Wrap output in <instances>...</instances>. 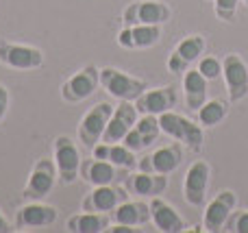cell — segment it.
Segmentation results:
<instances>
[{"label": "cell", "instance_id": "cell-1", "mask_svg": "<svg viewBox=\"0 0 248 233\" xmlns=\"http://www.w3.org/2000/svg\"><path fill=\"white\" fill-rule=\"evenodd\" d=\"M159 126L161 133L174 138L176 142L185 144V148L192 153H201L202 144H205V135H202V126L192 122L189 118L181 116L174 111H166L159 116Z\"/></svg>", "mask_w": 248, "mask_h": 233}, {"label": "cell", "instance_id": "cell-2", "mask_svg": "<svg viewBox=\"0 0 248 233\" xmlns=\"http://www.w3.org/2000/svg\"><path fill=\"white\" fill-rule=\"evenodd\" d=\"M100 87L109 96L118 100H135L140 94L148 90V83L144 78L131 77L118 68H100Z\"/></svg>", "mask_w": 248, "mask_h": 233}, {"label": "cell", "instance_id": "cell-3", "mask_svg": "<svg viewBox=\"0 0 248 233\" xmlns=\"http://www.w3.org/2000/svg\"><path fill=\"white\" fill-rule=\"evenodd\" d=\"M52 155H55V164H57V172H59V181L70 186L81 177V153L78 146L72 138L68 135H59L55 138L52 144Z\"/></svg>", "mask_w": 248, "mask_h": 233}, {"label": "cell", "instance_id": "cell-4", "mask_svg": "<svg viewBox=\"0 0 248 233\" xmlns=\"http://www.w3.org/2000/svg\"><path fill=\"white\" fill-rule=\"evenodd\" d=\"M57 179H59V172H57L55 159L39 157V159L35 161L33 170H31V177H29V181H26L24 190H22V196H24L26 201H44L52 192Z\"/></svg>", "mask_w": 248, "mask_h": 233}, {"label": "cell", "instance_id": "cell-5", "mask_svg": "<svg viewBox=\"0 0 248 233\" xmlns=\"http://www.w3.org/2000/svg\"><path fill=\"white\" fill-rule=\"evenodd\" d=\"M113 109L116 107H113L111 103H98L83 116L81 124H78V131H77L81 146L92 151V148L103 140L105 129H107L109 120H111V116H113Z\"/></svg>", "mask_w": 248, "mask_h": 233}, {"label": "cell", "instance_id": "cell-6", "mask_svg": "<svg viewBox=\"0 0 248 233\" xmlns=\"http://www.w3.org/2000/svg\"><path fill=\"white\" fill-rule=\"evenodd\" d=\"M172 11L166 2L161 0H137L131 2L122 11V24L133 26V24H166L170 20Z\"/></svg>", "mask_w": 248, "mask_h": 233}, {"label": "cell", "instance_id": "cell-7", "mask_svg": "<svg viewBox=\"0 0 248 233\" xmlns=\"http://www.w3.org/2000/svg\"><path fill=\"white\" fill-rule=\"evenodd\" d=\"M222 77L227 83L229 103H240L248 96V65L237 52L222 57Z\"/></svg>", "mask_w": 248, "mask_h": 233}, {"label": "cell", "instance_id": "cell-8", "mask_svg": "<svg viewBox=\"0 0 248 233\" xmlns=\"http://www.w3.org/2000/svg\"><path fill=\"white\" fill-rule=\"evenodd\" d=\"M100 85V68L96 65H85L77 74L63 81L61 85V98L65 103H83L87 100Z\"/></svg>", "mask_w": 248, "mask_h": 233}, {"label": "cell", "instance_id": "cell-9", "mask_svg": "<svg viewBox=\"0 0 248 233\" xmlns=\"http://www.w3.org/2000/svg\"><path fill=\"white\" fill-rule=\"evenodd\" d=\"M0 63L13 70H37L44 65V52L35 46L0 39Z\"/></svg>", "mask_w": 248, "mask_h": 233}, {"label": "cell", "instance_id": "cell-10", "mask_svg": "<svg viewBox=\"0 0 248 233\" xmlns=\"http://www.w3.org/2000/svg\"><path fill=\"white\" fill-rule=\"evenodd\" d=\"M183 161V144L172 142L168 146H159L153 153L144 155L137 161V168L144 172H155V174H172Z\"/></svg>", "mask_w": 248, "mask_h": 233}, {"label": "cell", "instance_id": "cell-11", "mask_svg": "<svg viewBox=\"0 0 248 233\" xmlns=\"http://www.w3.org/2000/svg\"><path fill=\"white\" fill-rule=\"evenodd\" d=\"M211 181V166L205 159H196L185 172L183 181V196L187 205L192 207H202L207 201V190Z\"/></svg>", "mask_w": 248, "mask_h": 233}, {"label": "cell", "instance_id": "cell-12", "mask_svg": "<svg viewBox=\"0 0 248 233\" xmlns=\"http://www.w3.org/2000/svg\"><path fill=\"white\" fill-rule=\"evenodd\" d=\"M237 207V194L231 190H222L214 196L209 205L205 209L202 216V229L209 233H218L227 227L229 216L233 214V209Z\"/></svg>", "mask_w": 248, "mask_h": 233}, {"label": "cell", "instance_id": "cell-13", "mask_svg": "<svg viewBox=\"0 0 248 233\" xmlns=\"http://www.w3.org/2000/svg\"><path fill=\"white\" fill-rule=\"evenodd\" d=\"M126 187H120L118 183L111 186H96L90 194L83 199V212H98V214H111L120 203L128 201Z\"/></svg>", "mask_w": 248, "mask_h": 233}, {"label": "cell", "instance_id": "cell-14", "mask_svg": "<svg viewBox=\"0 0 248 233\" xmlns=\"http://www.w3.org/2000/svg\"><path fill=\"white\" fill-rule=\"evenodd\" d=\"M205 48H207V42L202 35H189V37L181 39L176 44V48L172 50L170 59H168V70L174 74H185L192 68L194 61L201 59Z\"/></svg>", "mask_w": 248, "mask_h": 233}, {"label": "cell", "instance_id": "cell-15", "mask_svg": "<svg viewBox=\"0 0 248 233\" xmlns=\"http://www.w3.org/2000/svg\"><path fill=\"white\" fill-rule=\"evenodd\" d=\"M57 209L52 205H44L39 201H29L26 205H22L16 214V229L20 231H31V229H44L57 222Z\"/></svg>", "mask_w": 248, "mask_h": 233}, {"label": "cell", "instance_id": "cell-16", "mask_svg": "<svg viewBox=\"0 0 248 233\" xmlns=\"http://www.w3.org/2000/svg\"><path fill=\"white\" fill-rule=\"evenodd\" d=\"M137 118H140V111H137L135 103H131V100H120V105L113 109V116H111V120H109L100 142H105V144L122 142L124 135L137 124Z\"/></svg>", "mask_w": 248, "mask_h": 233}, {"label": "cell", "instance_id": "cell-17", "mask_svg": "<svg viewBox=\"0 0 248 233\" xmlns=\"http://www.w3.org/2000/svg\"><path fill=\"white\" fill-rule=\"evenodd\" d=\"M161 126H159V116L153 113H141V118H137V124L124 135L122 144L126 148H131L133 153L146 151L148 146H153L157 142Z\"/></svg>", "mask_w": 248, "mask_h": 233}, {"label": "cell", "instance_id": "cell-18", "mask_svg": "<svg viewBox=\"0 0 248 233\" xmlns=\"http://www.w3.org/2000/svg\"><path fill=\"white\" fill-rule=\"evenodd\" d=\"M176 90L172 85L166 87H155V90H146L144 94H140L133 103H135L140 113H153V116H161L166 111H172L176 107Z\"/></svg>", "mask_w": 248, "mask_h": 233}, {"label": "cell", "instance_id": "cell-19", "mask_svg": "<svg viewBox=\"0 0 248 233\" xmlns=\"http://www.w3.org/2000/svg\"><path fill=\"white\" fill-rule=\"evenodd\" d=\"M124 187L133 196H161L168 190V174H155V172H128L124 177Z\"/></svg>", "mask_w": 248, "mask_h": 233}, {"label": "cell", "instance_id": "cell-20", "mask_svg": "<svg viewBox=\"0 0 248 233\" xmlns=\"http://www.w3.org/2000/svg\"><path fill=\"white\" fill-rule=\"evenodd\" d=\"M161 39V26L159 24H133L124 26L118 33V44L126 50H141L150 48Z\"/></svg>", "mask_w": 248, "mask_h": 233}, {"label": "cell", "instance_id": "cell-21", "mask_svg": "<svg viewBox=\"0 0 248 233\" xmlns=\"http://www.w3.org/2000/svg\"><path fill=\"white\" fill-rule=\"evenodd\" d=\"M122 177V168L113 166L111 161H105V159H83L81 161V179L87 181L90 186H111V183H118Z\"/></svg>", "mask_w": 248, "mask_h": 233}, {"label": "cell", "instance_id": "cell-22", "mask_svg": "<svg viewBox=\"0 0 248 233\" xmlns=\"http://www.w3.org/2000/svg\"><path fill=\"white\" fill-rule=\"evenodd\" d=\"M150 220L163 233H185L187 231V225H185V220L181 218V214L176 212L172 205H168L161 196H153V199H150Z\"/></svg>", "mask_w": 248, "mask_h": 233}, {"label": "cell", "instance_id": "cell-23", "mask_svg": "<svg viewBox=\"0 0 248 233\" xmlns=\"http://www.w3.org/2000/svg\"><path fill=\"white\" fill-rule=\"evenodd\" d=\"M113 225H128V227H144L150 222V203L141 201H124L111 214Z\"/></svg>", "mask_w": 248, "mask_h": 233}, {"label": "cell", "instance_id": "cell-24", "mask_svg": "<svg viewBox=\"0 0 248 233\" xmlns=\"http://www.w3.org/2000/svg\"><path fill=\"white\" fill-rule=\"evenodd\" d=\"M183 92H185V105L192 111H198L202 105L207 103V92H209V85H207V78L202 77L201 72L189 68L187 72L183 74Z\"/></svg>", "mask_w": 248, "mask_h": 233}, {"label": "cell", "instance_id": "cell-25", "mask_svg": "<svg viewBox=\"0 0 248 233\" xmlns=\"http://www.w3.org/2000/svg\"><path fill=\"white\" fill-rule=\"evenodd\" d=\"M111 218L107 214H98V212H83V214H74L68 218L65 229L70 233H103L109 229Z\"/></svg>", "mask_w": 248, "mask_h": 233}, {"label": "cell", "instance_id": "cell-26", "mask_svg": "<svg viewBox=\"0 0 248 233\" xmlns=\"http://www.w3.org/2000/svg\"><path fill=\"white\" fill-rule=\"evenodd\" d=\"M198 124L201 126H216L229 116V103L227 100H207L198 109Z\"/></svg>", "mask_w": 248, "mask_h": 233}, {"label": "cell", "instance_id": "cell-27", "mask_svg": "<svg viewBox=\"0 0 248 233\" xmlns=\"http://www.w3.org/2000/svg\"><path fill=\"white\" fill-rule=\"evenodd\" d=\"M105 161H111L113 166L122 170H133L137 168V159H135V153L131 148H126L124 144H109L107 146V159Z\"/></svg>", "mask_w": 248, "mask_h": 233}, {"label": "cell", "instance_id": "cell-28", "mask_svg": "<svg viewBox=\"0 0 248 233\" xmlns=\"http://www.w3.org/2000/svg\"><path fill=\"white\" fill-rule=\"evenodd\" d=\"M198 72L207 78V81H216L222 74V61L216 57H201L198 59Z\"/></svg>", "mask_w": 248, "mask_h": 233}, {"label": "cell", "instance_id": "cell-29", "mask_svg": "<svg viewBox=\"0 0 248 233\" xmlns=\"http://www.w3.org/2000/svg\"><path fill=\"white\" fill-rule=\"evenodd\" d=\"M242 0H214V11L222 22H233L237 16V4Z\"/></svg>", "mask_w": 248, "mask_h": 233}, {"label": "cell", "instance_id": "cell-30", "mask_svg": "<svg viewBox=\"0 0 248 233\" xmlns=\"http://www.w3.org/2000/svg\"><path fill=\"white\" fill-rule=\"evenodd\" d=\"M224 231L248 233V209H240V212H235V209H233V214L229 216V220H227Z\"/></svg>", "mask_w": 248, "mask_h": 233}, {"label": "cell", "instance_id": "cell-31", "mask_svg": "<svg viewBox=\"0 0 248 233\" xmlns=\"http://www.w3.org/2000/svg\"><path fill=\"white\" fill-rule=\"evenodd\" d=\"M9 103H11V96H9V90L0 83V122L4 120V116H7L9 111Z\"/></svg>", "mask_w": 248, "mask_h": 233}, {"label": "cell", "instance_id": "cell-32", "mask_svg": "<svg viewBox=\"0 0 248 233\" xmlns=\"http://www.w3.org/2000/svg\"><path fill=\"white\" fill-rule=\"evenodd\" d=\"M111 233H133L135 231V227H128V225H113L111 229H107Z\"/></svg>", "mask_w": 248, "mask_h": 233}, {"label": "cell", "instance_id": "cell-33", "mask_svg": "<svg viewBox=\"0 0 248 233\" xmlns=\"http://www.w3.org/2000/svg\"><path fill=\"white\" fill-rule=\"evenodd\" d=\"M9 231H13L11 225H9V220L4 218V214L0 212V233H9Z\"/></svg>", "mask_w": 248, "mask_h": 233}, {"label": "cell", "instance_id": "cell-34", "mask_svg": "<svg viewBox=\"0 0 248 233\" xmlns=\"http://www.w3.org/2000/svg\"><path fill=\"white\" fill-rule=\"evenodd\" d=\"M242 2H244V4H246V7H248V0H242Z\"/></svg>", "mask_w": 248, "mask_h": 233}]
</instances>
